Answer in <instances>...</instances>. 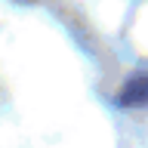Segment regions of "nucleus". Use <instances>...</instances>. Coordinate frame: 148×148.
Wrapping results in <instances>:
<instances>
[{"mask_svg":"<svg viewBox=\"0 0 148 148\" xmlns=\"http://www.w3.org/2000/svg\"><path fill=\"white\" fill-rule=\"evenodd\" d=\"M117 102H123V105H142V102H148V74L133 77L123 86V92L117 96Z\"/></svg>","mask_w":148,"mask_h":148,"instance_id":"obj_1","label":"nucleus"}]
</instances>
